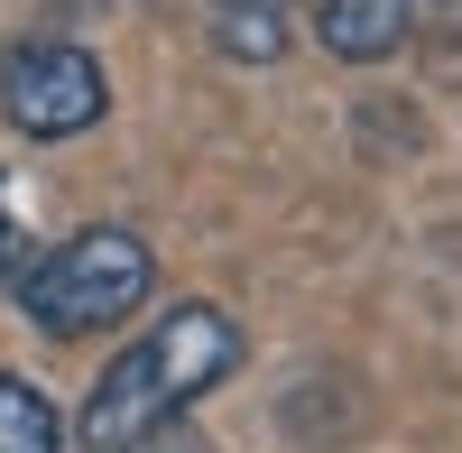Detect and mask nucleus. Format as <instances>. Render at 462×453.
Returning a JSON list of instances; mask_svg holds the SVG:
<instances>
[{
  "label": "nucleus",
  "instance_id": "1",
  "mask_svg": "<svg viewBox=\"0 0 462 453\" xmlns=\"http://www.w3.org/2000/svg\"><path fill=\"white\" fill-rule=\"evenodd\" d=\"M231 370H241V324L222 306H176V315L148 324L130 352H111V370L93 380L84 417H74V435L93 453H121L139 435H158L176 407H195L204 389H222Z\"/></svg>",
  "mask_w": 462,
  "mask_h": 453
},
{
  "label": "nucleus",
  "instance_id": "2",
  "mask_svg": "<svg viewBox=\"0 0 462 453\" xmlns=\"http://www.w3.org/2000/svg\"><path fill=\"white\" fill-rule=\"evenodd\" d=\"M148 278H158L148 241H139V232H111V222H93V232L56 241V250L19 278V306H28L37 333L84 343V333H111L121 315L148 306Z\"/></svg>",
  "mask_w": 462,
  "mask_h": 453
},
{
  "label": "nucleus",
  "instance_id": "3",
  "mask_svg": "<svg viewBox=\"0 0 462 453\" xmlns=\"http://www.w3.org/2000/svg\"><path fill=\"white\" fill-rule=\"evenodd\" d=\"M0 111H10V130H28V139H84L111 111V84H102L93 47H74V37H28V47L0 65Z\"/></svg>",
  "mask_w": 462,
  "mask_h": 453
},
{
  "label": "nucleus",
  "instance_id": "4",
  "mask_svg": "<svg viewBox=\"0 0 462 453\" xmlns=\"http://www.w3.org/2000/svg\"><path fill=\"white\" fill-rule=\"evenodd\" d=\"M416 19V0H324L315 28H324V47L342 65H379V56H398V37Z\"/></svg>",
  "mask_w": 462,
  "mask_h": 453
},
{
  "label": "nucleus",
  "instance_id": "5",
  "mask_svg": "<svg viewBox=\"0 0 462 453\" xmlns=\"http://www.w3.org/2000/svg\"><path fill=\"white\" fill-rule=\"evenodd\" d=\"M0 453H65V417L10 370H0Z\"/></svg>",
  "mask_w": 462,
  "mask_h": 453
},
{
  "label": "nucleus",
  "instance_id": "6",
  "mask_svg": "<svg viewBox=\"0 0 462 453\" xmlns=\"http://www.w3.org/2000/svg\"><path fill=\"white\" fill-rule=\"evenodd\" d=\"M213 37H222L241 65H268V56H278V37H287V28H278V0H222Z\"/></svg>",
  "mask_w": 462,
  "mask_h": 453
},
{
  "label": "nucleus",
  "instance_id": "7",
  "mask_svg": "<svg viewBox=\"0 0 462 453\" xmlns=\"http://www.w3.org/2000/svg\"><path fill=\"white\" fill-rule=\"evenodd\" d=\"M10 241H19V195H10V176H0V269H10Z\"/></svg>",
  "mask_w": 462,
  "mask_h": 453
}]
</instances>
